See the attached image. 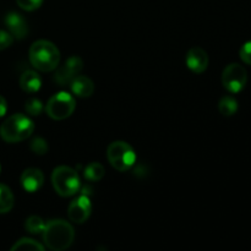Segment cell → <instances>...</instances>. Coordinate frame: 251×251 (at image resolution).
<instances>
[{
  "label": "cell",
  "mask_w": 251,
  "mask_h": 251,
  "mask_svg": "<svg viewBox=\"0 0 251 251\" xmlns=\"http://www.w3.org/2000/svg\"><path fill=\"white\" fill-rule=\"evenodd\" d=\"M43 242L48 249L63 251L69 249L75 239V230L69 222L64 220H53L44 227Z\"/></svg>",
  "instance_id": "obj_1"
},
{
  "label": "cell",
  "mask_w": 251,
  "mask_h": 251,
  "mask_svg": "<svg viewBox=\"0 0 251 251\" xmlns=\"http://www.w3.org/2000/svg\"><path fill=\"white\" fill-rule=\"evenodd\" d=\"M29 63L42 73H50L59 66L60 63V51L56 46L46 39L34 42L29 48Z\"/></svg>",
  "instance_id": "obj_2"
},
{
  "label": "cell",
  "mask_w": 251,
  "mask_h": 251,
  "mask_svg": "<svg viewBox=\"0 0 251 251\" xmlns=\"http://www.w3.org/2000/svg\"><path fill=\"white\" fill-rule=\"evenodd\" d=\"M33 122L21 113L9 117L0 126V136L9 144L25 141L33 134Z\"/></svg>",
  "instance_id": "obj_3"
},
{
  "label": "cell",
  "mask_w": 251,
  "mask_h": 251,
  "mask_svg": "<svg viewBox=\"0 0 251 251\" xmlns=\"http://www.w3.org/2000/svg\"><path fill=\"white\" fill-rule=\"evenodd\" d=\"M51 185L61 198L76 195L81 188V180L75 169L66 166L56 167L51 173Z\"/></svg>",
  "instance_id": "obj_4"
},
{
  "label": "cell",
  "mask_w": 251,
  "mask_h": 251,
  "mask_svg": "<svg viewBox=\"0 0 251 251\" xmlns=\"http://www.w3.org/2000/svg\"><path fill=\"white\" fill-rule=\"evenodd\" d=\"M107 158L110 166L118 172H126L134 167L136 153L125 141H113L107 147Z\"/></svg>",
  "instance_id": "obj_5"
},
{
  "label": "cell",
  "mask_w": 251,
  "mask_h": 251,
  "mask_svg": "<svg viewBox=\"0 0 251 251\" xmlns=\"http://www.w3.org/2000/svg\"><path fill=\"white\" fill-rule=\"evenodd\" d=\"M76 108V100L68 92H58L49 98L46 105V112L53 120H64L71 117Z\"/></svg>",
  "instance_id": "obj_6"
},
{
  "label": "cell",
  "mask_w": 251,
  "mask_h": 251,
  "mask_svg": "<svg viewBox=\"0 0 251 251\" xmlns=\"http://www.w3.org/2000/svg\"><path fill=\"white\" fill-rule=\"evenodd\" d=\"M222 85L228 92L239 93L248 82V73L244 66L233 63L225 68L222 73Z\"/></svg>",
  "instance_id": "obj_7"
},
{
  "label": "cell",
  "mask_w": 251,
  "mask_h": 251,
  "mask_svg": "<svg viewBox=\"0 0 251 251\" xmlns=\"http://www.w3.org/2000/svg\"><path fill=\"white\" fill-rule=\"evenodd\" d=\"M83 68V61L80 56L73 55L70 58H68V60L64 63L63 66L60 68H56L55 76H54V80L61 86L70 85L71 81L81 73Z\"/></svg>",
  "instance_id": "obj_8"
},
{
  "label": "cell",
  "mask_w": 251,
  "mask_h": 251,
  "mask_svg": "<svg viewBox=\"0 0 251 251\" xmlns=\"http://www.w3.org/2000/svg\"><path fill=\"white\" fill-rule=\"evenodd\" d=\"M91 212H92V205L88 196L80 195L73 200L69 205L68 216L71 222L76 225H82L90 218Z\"/></svg>",
  "instance_id": "obj_9"
},
{
  "label": "cell",
  "mask_w": 251,
  "mask_h": 251,
  "mask_svg": "<svg viewBox=\"0 0 251 251\" xmlns=\"http://www.w3.org/2000/svg\"><path fill=\"white\" fill-rule=\"evenodd\" d=\"M185 61L189 70L193 71L194 74H202L207 69L210 60H208V55L205 49L200 47H193L189 49Z\"/></svg>",
  "instance_id": "obj_10"
},
{
  "label": "cell",
  "mask_w": 251,
  "mask_h": 251,
  "mask_svg": "<svg viewBox=\"0 0 251 251\" xmlns=\"http://www.w3.org/2000/svg\"><path fill=\"white\" fill-rule=\"evenodd\" d=\"M4 24L9 29V33L14 38L24 39L28 33V26H27L26 20L17 12H9L5 16Z\"/></svg>",
  "instance_id": "obj_11"
},
{
  "label": "cell",
  "mask_w": 251,
  "mask_h": 251,
  "mask_svg": "<svg viewBox=\"0 0 251 251\" xmlns=\"http://www.w3.org/2000/svg\"><path fill=\"white\" fill-rule=\"evenodd\" d=\"M44 174L38 168H27L21 174V185L27 193H36L43 186Z\"/></svg>",
  "instance_id": "obj_12"
},
{
  "label": "cell",
  "mask_w": 251,
  "mask_h": 251,
  "mask_svg": "<svg viewBox=\"0 0 251 251\" xmlns=\"http://www.w3.org/2000/svg\"><path fill=\"white\" fill-rule=\"evenodd\" d=\"M71 92L74 96L80 98H88L95 92V83L90 77L77 75L70 83Z\"/></svg>",
  "instance_id": "obj_13"
},
{
  "label": "cell",
  "mask_w": 251,
  "mask_h": 251,
  "mask_svg": "<svg viewBox=\"0 0 251 251\" xmlns=\"http://www.w3.org/2000/svg\"><path fill=\"white\" fill-rule=\"evenodd\" d=\"M20 87L26 93H36L42 87V78L38 73L33 70H27L20 77Z\"/></svg>",
  "instance_id": "obj_14"
},
{
  "label": "cell",
  "mask_w": 251,
  "mask_h": 251,
  "mask_svg": "<svg viewBox=\"0 0 251 251\" xmlns=\"http://www.w3.org/2000/svg\"><path fill=\"white\" fill-rule=\"evenodd\" d=\"M14 194L11 193L10 188H7L4 184H0V213L10 212L14 207Z\"/></svg>",
  "instance_id": "obj_15"
},
{
  "label": "cell",
  "mask_w": 251,
  "mask_h": 251,
  "mask_svg": "<svg viewBox=\"0 0 251 251\" xmlns=\"http://www.w3.org/2000/svg\"><path fill=\"white\" fill-rule=\"evenodd\" d=\"M218 110L223 117H232L238 110V102L232 96H225L220 100Z\"/></svg>",
  "instance_id": "obj_16"
},
{
  "label": "cell",
  "mask_w": 251,
  "mask_h": 251,
  "mask_svg": "<svg viewBox=\"0 0 251 251\" xmlns=\"http://www.w3.org/2000/svg\"><path fill=\"white\" fill-rule=\"evenodd\" d=\"M44 247L31 238H22L11 247V251H43Z\"/></svg>",
  "instance_id": "obj_17"
},
{
  "label": "cell",
  "mask_w": 251,
  "mask_h": 251,
  "mask_svg": "<svg viewBox=\"0 0 251 251\" xmlns=\"http://www.w3.org/2000/svg\"><path fill=\"white\" fill-rule=\"evenodd\" d=\"M83 176L90 181H100L104 176V168L98 162H92V163H88L86 166Z\"/></svg>",
  "instance_id": "obj_18"
},
{
  "label": "cell",
  "mask_w": 251,
  "mask_h": 251,
  "mask_svg": "<svg viewBox=\"0 0 251 251\" xmlns=\"http://www.w3.org/2000/svg\"><path fill=\"white\" fill-rule=\"evenodd\" d=\"M44 227H46V223L42 220L39 216H29L26 220V223H25V228L28 233L31 234H39V233L43 232Z\"/></svg>",
  "instance_id": "obj_19"
},
{
  "label": "cell",
  "mask_w": 251,
  "mask_h": 251,
  "mask_svg": "<svg viewBox=\"0 0 251 251\" xmlns=\"http://www.w3.org/2000/svg\"><path fill=\"white\" fill-rule=\"evenodd\" d=\"M29 149L33 152L34 154H38V156H43L48 152V142L46 141L42 137H36V139L32 140L31 145H29Z\"/></svg>",
  "instance_id": "obj_20"
},
{
  "label": "cell",
  "mask_w": 251,
  "mask_h": 251,
  "mask_svg": "<svg viewBox=\"0 0 251 251\" xmlns=\"http://www.w3.org/2000/svg\"><path fill=\"white\" fill-rule=\"evenodd\" d=\"M25 109H26V112L28 113L29 115L37 117V115H39L43 112V103L39 100H37V98H29L26 102Z\"/></svg>",
  "instance_id": "obj_21"
},
{
  "label": "cell",
  "mask_w": 251,
  "mask_h": 251,
  "mask_svg": "<svg viewBox=\"0 0 251 251\" xmlns=\"http://www.w3.org/2000/svg\"><path fill=\"white\" fill-rule=\"evenodd\" d=\"M16 2L25 11H34L41 6L43 0H16Z\"/></svg>",
  "instance_id": "obj_22"
},
{
  "label": "cell",
  "mask_w": 251,
  "mask_h": 251,
  "mask_svg": "<svg viewBox=\"0 0 251 251\" xmlns=\"http://www.w3.org/2000/svg\"><path fill=\"white\" fill-rule=\"evenodd\" d=\"M239 56L243 60V63L251 65V41L243 44L239 50Z\"/></svg>",
  "instance_id": "obj_23"
},
{
  "label": "cell",
  "mask_w": 251,
  "mask_h": 251,
  "mask_svg": "<svg viewBox=\"0 0 251 251\" xmlns=\"http://www.w3.org/2000/svg\"><path fill=\"white\" fill-rule=\"evenodd\" d=\"M12 42H14V37L9 32L0 29V50H5L9 48Z\"/></svg>",
  "instance_id": "obj_24"
},
{
  "label": "cell",
  "mask_w": 251,
  "mask_h": 251,
  "mask_svg": "<svg viewBox=\"0 0 251 251\" xmlns=\"http://www.w3.org/2000/svg\"><path fill=\"white\" fill-rule=\"evenodd\" d=\"M6 110H7L6 100H5L2 96H0V118L4 117V115L6 114Z\"/></svg>",
  "instance_id": "obj_25"
},
{
  "label": "cell",
  "mask_w": 251,
  "mask_h": 251,
  "mask_svg": "<svg viewBox=\"0 0 251 251\" xmlns=\"http://www.w3.org/2000/svg\"><path fill=\"white\" fill-rule=\"evenodd\" d=\"M0 169H1V168H0Z\"/></svg>",
  "instance_id": "obj_26"
}]
</instances>
